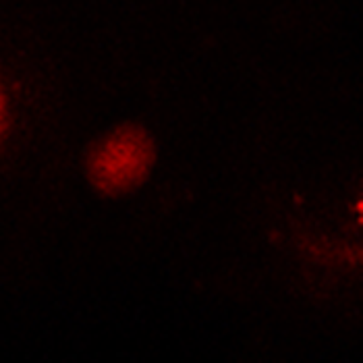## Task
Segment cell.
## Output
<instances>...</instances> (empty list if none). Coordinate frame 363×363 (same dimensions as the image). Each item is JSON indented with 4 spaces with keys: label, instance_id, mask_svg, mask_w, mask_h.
Returning a JSON list of instances; mask_svg holds the SVG:
<instances>
[{
    "label": "cell",
    "instance_id": "6da1fadb",
    "mask_svg": "<svg viewBox=\"0 0 363 363\" xmlns=\"http://www.w3.org/2000/svg\"><path fill=\"white\" fill-rule=\"evenodd\" d=\"M160 156V141L147 125L121 121L85 145L79 170L94 196L104 201H125L154 181Z\"/></svg>",
    "mask_w": 363,
    "mask_h": 363
},
{
    "label": "cell",
    "instance_id": "7a4b0ae2",
    "mask_svg": "<svg viewBox=\"0 0 363 363\" xmlns=\"http://www.w3.org/2000/svg\"><path fill=\"white\" fill-rule=\"evenodd\" d=\"M17 125V102L11 82L0 73V152L9 145Z\"/></svg>",
    "mask_w": 363,
    "mask_h": 363
}]
</instances>
